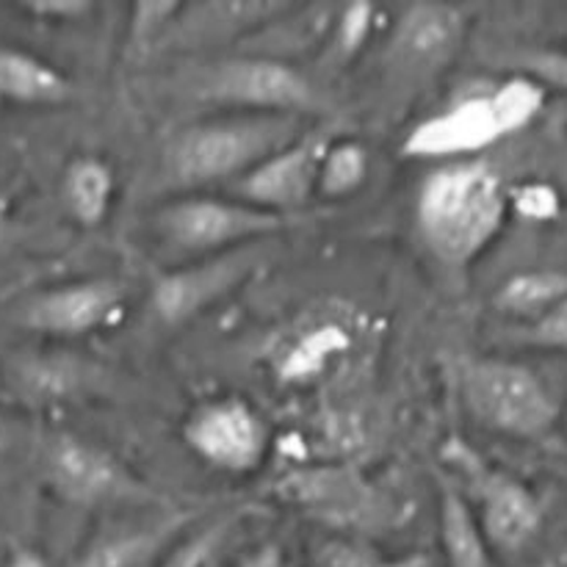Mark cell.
I'll list each match as a JSON object with an SVG mask.
<instances>
[{"mask_svg": "<svg viewBox=\"0 0 567 567\" xmlns=\"http://www.w3.org/2000/svg\"><path fill=\"white\" fill-rule=\"evenodd\" d=\"M509 192L493 164L482 158L446 161L424 177L415 197V225L441 264L465 269L502 233Z\"/></svg>", "mask_w": 567, "mask_h": 567, "instance_id": "1", "label": "cell"}, {"mask_svg": "<svg viewBox=\"0 0 567 567\" xmlns=\"http://www.w3.org/2000/svg\"><path fill=\"white\" fill-rule=\"evenodd\" d=\"M302 133V116L221 111L181 127L164 147L161 172L172 188L183 192L238 183Z\"/></svg>", "mask_w": 567, "mask_h": 567, "instance_id": "2", "label": "cell"}, {"mask_svg": "<svg viewBox=\"0 0 567 567\" xmlns=\"http://www.w3.org/2000/svg\"><path fill=\"white\" fill-rule=\"evenodd\" d=\"M441 460L452 471V480L446 482L460 493L493 554L515 557L537 540L543 529V504L526 482L487 463L460 437L443 443Z\"/></svg>", "mask_w": 567, "mask_h": 567, "instance_id": "3", "label": "cell"}, {"mask_svg": "<svg viewBox=\"0 0 567 567\" xmlns=\"http://www.w3.org/2000/svg\"><path fill=\"white\" fill-rule=\"evenodd\" d=\"M460 399L485 430L537 441L559 419L551 388L529 365L504 358H468L457 371Z\"/></svg>", "mask_w": 567, "mask_h": 567, "instance_id": "4", "label": "cell"}, {"mask_svg": "<svg viewBox=\"0 0 567 567\" xmlns=\"http://www.w3.org/2000/svg\"><path fill=\"white\" fill-rule=\"evenodd\" d=\"M286 216L260 210L238 197L183 194L150 216V230L172 258L186 264L247 244L269 241L286 227Z\"/></svg>", "mask_w": 567, "mask_h": 567, "instance_id": "5", "label": "cell"}, {"mask_svg": "<svg viewBox=\"0 0 567 567\" xmlns=\"http://www.w3.org/2000/svg\"><path fill=\"white\" fill-rule=\"evenodd\" d=\"M282 502L313 518L330 535L363 537L393 524L396 498L365 471L349 463H321L293 468L277 482Z\"/></svg>", "mask_w": 567, "mask_h": 567, "instance_id": "6", "label": "cell"}, {"mask_svg": "<svg viewBox=\"0 0 567 567\" xmlns=\"http://www.w3.org/2000/svg\"><path fill=\"white\" fill-rule=\"evenodd\" d=\"M194 94L221 111L302 116L316 103V89L305 72L277 55H233L216 61L194 81Z\"/></svg>", "mask_w": 567, "mask_h": 567, "instance_id": "7", "label": "cell"}, {"mask_svg": "<svg viewBox=\"0 0 567 567\" xmlns=\"http://www.w3.org/2000/svg\"><path fill=\"white\" fill-rule=\"evenodd\" d=\"M183 443L214 471L244 476L269 457L271 430L260 410L244 396H214L186 415Z\"/></svg>", "mask_w": 567, "mask_h": 567, "instance_id": "8", "label": "cell"}, {"mask_svg": "<svg viewBox=\"0 0 567 567\" xmlns=\"http://www.w3.org/2000/svg\"><path fill=\"white\" fill-rule=\"evenodd\" d=\"M468 11L452 3H415L402 11L388 42L385 66L393 83L419 89L441 75L468 33Z\"/></svg>", "mask_w": 567, "mask_h": 567, "instance_id": "9", "label": "cell"}, {"mask_svg": "<svg viewBox=\"0 0 567 567\" xmlns=\"http://www.w3.org/2000/svg\"><path fill=\"white\" fill-rule=\"evenodd\" d=\"M266 260V241L247 244L230 252L210 255V258L186 260L175 269L164 271L153 282L150 305L155 319L177 327L197 319L210 305L221 302L227 293L236 291L247 277Z\"/></svg>", "mask_w": 567, "mask_h": 567, "instance_id": "10", "label": "cell"}, {"mask_svg": "<svg viewBox=\"0 0 567 567\" xmlns=\"http://www.w3.org/2000/svg\"><path fill=\"white\" fill-rule=\"evenodd\" d=\"M127 313V286L114 277H86L44 288L20 305L17 321L42 336L78 338L111 330Z\"/></svg>", "mask_w": 567, "mask_h": 567, "instance_id": "11", "label": "cell"}, {"mask_svg": "<svg viewBox=\"0 0 567 567\" xmlns=\"http://www.w3.org/2000/svg\"><path fill=\"white\" fill-rule=\"evenodd\" d=\"M44 476L55 496L75 507H105L144 496L136 476L114 454L75 435H59L50 443Z\"/></svg>", "mask_w": 567, "mask_h": 567, "instance_id": "12", "label": "cell"}, {"mask_svg": "<svg viewBox=\"0 0 567 567\" xmlns=\"http://www.w3.org/2000/svg\"><path fill=\"white\" fill-rule=\"evenodd\" d=\"M327 142L330 138L321 133H302L291 144L260 161L241 181L233 183V192L244 203L288 219L316 194V175H319Z\"/></svg>", "mask_w": 567, "mask_h": 567, "instance_id": "13", "label": "cell"}, {"mask_svg": "<svg viewBox=\"0 0 567 567\" xmlns=\"http://www.w3.org/2000/svg\"><path fill=\"white\" fill-rule=\"evenodd\" d=\"M507 138L502 120L496 114L491 92L468 94L457 100L441 114L426 116L404 138V153L413 158H437V161H463L474 158L482 150L493 147Z\"/></svg>", "mask_w": 567, "mask_h": 567, "instance_id": "14", "label": "cell"}, {"mask_svg": "<svg viewBox=\"0 0 567 567\" xmlns=\"http://www.w3.org/2000/svg\"><path fill=\"white\" fill-rule=\"evenodd\" d=\"M70 75L53 61L17 44L0 42V97L17 105H61L72 97Z\"/></svg>", "mask_w": 567, "mask_h": 567, "instance_id": "15", "label": "cell"}, {"mask_svg": "<svg viewBox=\"0 0 567 567\" xmlns=\"http://www.w3.org/2000/svg\"><path fill=\"white\" fill-rule=\"evenodd\" d=\"M61 203L81 227H97L111 214L116 194V172L92 153L75 155L61 172Z\"/></svg>", "mask_w": 567, "mask_h": 567, "instance_id": "16", "label": "cell"}, {"mask_svg": "<svg viewBox=\"0 0 567 567\" xmlns=\"http://www.w3.org/2000/svg\"><path fill=\"white\" fill-rule=\"evenodd\" d=\"M352 347V336L338 321H316L305 327L277 360V377L291 385L321 380Z\"/></svg>", "mask_w": 567, "mask_h": 567, "instance_id": "17", "label": "cell"}, {"mask_svg": "<svg viewBox=\"0 0 567 567\" xmlns=\"http://www.w3.org/2000/svg\"><path fill=\"white\" fill-rule=\"evenodd\" d=\"M567 297V271L526 269L509 275L493 293V308L507 319L529 324Z\"/></svg>", "mask_w": 567, "mask_h": 567, "instance_id": "18", "label": "cell"}, {"mask_svg": "<svg viewBox=\"0 0 567 567\" xmlns=\"http://www.w3.org/2000/svg\"><path fill=\"white\" fill-rule=\"evenodd\" d=\"M441 543L449 567H498L496 554L487 548L471 518L468 507L449 482L441 485Z\"/></svg>", "mask_w": 567, "mask_h": 567, "instance_id": "19", "label": "cell"}, {"mask_svg": "<svg viewBox=\"0 0 567 567\" xmlns=\"http://www.w3.org/2000/svg\"><path fill=\"white\" fill-rule=\"evenodd\" d=\"M175 524H138L100 535L72 567H138L158 551Z\"/></svg>", "mask_w": 567, "mask_h": 567, "instance_id": "20", "label": "cell"}, {"mask_svg": "<svg viewBox=\"0 0 567 567\" xmlns=\"http://www.w3.org/2000/svg\"><path fill=\"white\" fill-rule=\"evenodd\" d=\"M371 172V155L358 138H330L321 155L316 194L327 199H347L365 186Z\"/></svg>", "mask_w": 567, "mask_h": 567, "instance_id": "21", "label": "cell"}, {"mask_svg": "<svg viewBox=\"0 0 567 567\" xmlns=\"http://www.w3.org/2000/svg\"><path fill=\"white\" fill-rule=\"evenodd\" d=\"M308 567H432L424 554H385L363 537L327 535L310 548Z\"/></svg>", "mask_w": 567, "mask_h": 567, "instance_id": "22", "label": "cell"}, {"mask_svg": "<svg viewBox=\"0 0 567 567\" xmlns=\"http://www.w3.org/2000/svg\"><path fill=\"white\" fill-rule=\"evenodd\" d=\"M491 100L496 105V114L502 120L504 133L513 136V133L532 125V120L540 114L543 105H546V86L537 83L535 78L513 75L491 89Z\"/></svg>", "mask_w": 567, "mask_h": 567, "instance_id": "23", "label": "cell"}, {"mask_svg": "<svg viewBox=\"0 0 567 567\" xmlns=\"http://www.w3.org/2000/svg\"><path fill=\"white\" fill-rule=\"evenodd\" d=\"M238 518L241 515L225 513L219 518L208 520V524L197 526L194 532L183 535L175 546L166 548L164 557L158 559L155 567H208L210 559L216 557V551L225 546L227 535H230Z\"/></svg>", "mask_w": 567, "mask_h": 567, "instance_id": "24", "label": "cell"}, {"mask_svg": "<svg viewBox=\"0 0 567 567\" xmlns=\"http://www.w3.org/2000/svg\"><path fill=\"white\" fill-rule=\"evenodd\" d=\"M380 9L374 3H349L338 9L330 25V53L347 61L365 48L369 37L374 33Z\"/></svg>", "mask_w": 567, "mask_h": 567, "instance_id": "25", "label": "cell"}, {"mask_svg": "<svg viewBox=\"0 0 567 567\" xmlns=\"http://www.w3.org/2000/svg\"><path fill=\"white\" fill-rule=\"evenodd\" d=\"M520 338L529 347L551 349V352H567V297L554 305L529 324H520Z\"/></svg>", "mask_w": 567, "mask_h": 567, "instance_id": "26", "label": "cell"}, {"mask_svg": "<svg viewBox=\"0 0 567 567\" xmlns=\"http://www.w3.org/2000/svg\"><path fill=\"white\" fill-rule=\"evenodd\" d=\"M509 205H515L520 216L537 221H548L554 216L563 214V205H559V194L554 192L546 183H529V186H520L518 192L509 194Z\"/></svg>", "mask_w": 567, "mask_h": 567, "instance_id": "27", "label": "cell"}, {"mask_svg": "<svg viewBox=\"0 0 567 567\" xmlns=\"http://www.w3.org/2000/svg\"><path fill=\"white\" fill-rule=\"evenodd\" d=\"M22 9L31 11L33 17H42V20L66 22L86 14L92 9V3H81V0H33V3H25Z\"/></svg>", "mask_w": 567, "mask_h": 567, "instance_id": "28", "label": "cell"}, {"mask_svg": "<svg viewBox=\"0 0 567 567\" xmlns=\"http://www.w3.org/2000/svg\"><path fill=\"white\" fill-rule=\"evenodd\" d=\"M6 567H48V563H44L42 554L37 551H17L11 554V559L6 563Z\"/></svg>", "mask_w": 567, "mask_h": 567, "instance_id": "29", "label": "cell"}, {"mask_svg": "<svg viewBox=\"0 0 567 567\" xmlns=\"http://www.w3.org/2000/svg\"><path fill=\"white\" fill-rule=\"evenodd\" d=\"M9 225H11V197L0 188V241H3L6 233H9Z\"/></svg>", "mask_w": 567, "mask_h": 567, "instance_id": "30", "label": "cell"}]
</instances>
